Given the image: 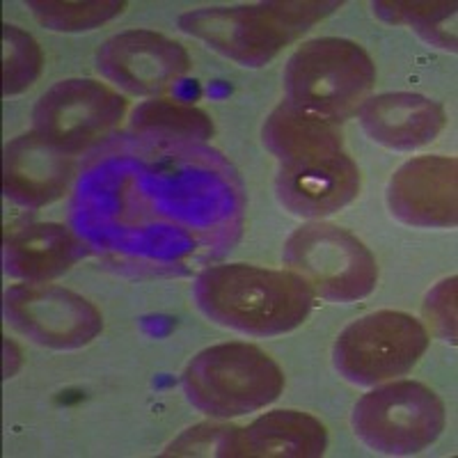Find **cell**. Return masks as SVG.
I'll return each instance as SVG.
<instances>
[{"label": "cell", "instance_id": "1", "mask_svg": "<svg viewBox=\"0 0 458 458\" xmlns=\"http://www.w3.org/2000/svg\"><path fill=\"white\" fill-rule=\"evenodd\" d=\"M193 298L208 321L248 337H277L301 328L314 310V293L292 271L255 264L204 268Z\"/></svg>", "mask_w": 458, "mask_h": 458}, {"label": "cell", "instance_id": "2", "mask_svg": "<svg viewBox=\"0 0 458 458\" xmlns=\"http://www.w3.org/2000/svg\"><path fill=\"white\" fill-rule=\"evenodd\" d=\"M337 0H273L257 5L199 7L179 16L188 37L241 67H264L284 47L298 42L326 16L339 10Z\"/></svg>", "mask_w": 458, "mask_h": 458}, {"label": "cell", "instance_id": "3", "mask_svg": "<svg viewBox=\"0 0 458 458\" xmlns=\"http://www.w3.org/2000/svg\"><path fill=\"white\" fill-rule=\"evenodd\" d=\"M282 83L286 104L342 124L369 99L376 85V64L358 42L317 37L292 53Z\"/></svg>", "mask_w": 458, "mask_h": 458}, {"label": "cell", "instance_id": "4", "mask_svg": "<svg viewBox=\"0 0 458 458\" xmlns=\"http://www.w3.org/2000/svg\"><path fill=\"white\" fill-rule=\"evenodd\" d=\"M284 371L255 344L229 342L199 351L182 374L188 403L211 420L264 411L284 392Z\"/></svg>", "mask_w": 458, "mask_h": 458}, {"label": "cell", "instance_id": "5", "mask_svg": "<svg viewBox=\"0 0 458 458\" xmlns=\"http://www.w3.org/2000/svg\"><path fill=\"white\" fill-rule=\"evenodd\" d=\"M282 261L314 298L328 302L362 301L378 284V264L365 241L323 220L293 229L282 245Z\"/></svg>", "mask_w": 458, "mask_h": 458}, {"label": "cell", "instance_id": "6", "mask_svg": "<svg viewBox=\"0 0 458 458\" xmlns=\"http://www.w3.org/2000/svg\"><path fill=\"white\" fill-rule=\"evenodd\" d=\"M355 436L383 456H412L436 443L447 424L443 399L417 380H390L367 392L351 415Z\"/></svg>", "mask_w": 458, "mask_h": 458}, {"label": "cell", "instance_id": "7", "mask_svg": "<svg viewBox=\"0 0 458 458\" xmlns=\"http://www.w3.org/2000/svg\"><path fill=\"white\" fill-rule=\"evenodd\" d=\"M428 342V330L420 318L378 310L355 318L339 333L333 365L353 386L376 387L411 374L427 353Z\"/></svg>", "mask_w": 458, "mask_h": 458}, {"label": "cell", "instance_id": "8", "mask_svg": "<svg viewBox=\"0 0 458 458\" xmlns=\"http://www.w3.org/2000/svg\"><path fill=\"white\" fill-rule=\"evenodd\" d=\"M126 99L94 79L57 81L39 97L32 126L39 138L67 157L99 145L124 120Z\"/></svg>", "mask_w": 458, "mask_h": 458}, {"label": "cell", "instance_id": "9", "mask_svg": "<svg viewBox=\"0 0 458 458\" xmlns=\"http://www.w3.org/2000/svg\"><path fill=\"white\" fill-rule=\"evenodd\" d=\"M3 312L16 333L55 351L83 349L104 328L97 305L48 282L10 286L3 298Z\"/></svg>", "mask_w": 458, "mask_h": 458}, {"label": "cell", "instance_id": "10", "mask_svg": "<svg viewBox=\"0 0 458 458\" xmlns=\"http://www.w3.org/2000/svg\"><path fill=\"white\" fill-rule=\"evenodd\" d=\"M94 67L122 92L158 99L186 79L193 60L170 37L133 28L108 37L94 55Z\"/></svg>", "mask_w": 458, "mask_h": 458}, {"label": "cell", "instance_id": "11", "mask_svg": "<svg viewBox=\"0 0 458 458\" xmlns=\"http://www.w3.org/2000/svg\"><path fill=\"white\" fill-rule=\"evenodd\" d=\"M362 174L344 151L280 163L276 198L296 218L323 220L349 207L360 195Z\"/></svg>", "mask_w": 458, "mask_h": 458}, {"label": "cell", "instance_id": "12", "mask_svg": "<svg viewBox=\"0 0 458 458\" xmlns=\"http://www.w3.org/2000/svg\"><path fill=\"white\" fill-rule=\"evenodd\" d=\"M458 158L417 157L387 183V207L399 223L424 229H454L458 223Z\"/></svg>", "mask_w": 458, "mask_h": 458}, {"label": "cell", "instance_id": "13", "mask_svg": "<svg viewBox=\"0 0 458 458\" xmlns=\"http://www.w3.org/2000/svg\"><path fill=\"white\" fill-rule=\"evenodd\" d=\"M362 131L394 151H412L431 145L447 126L443 104L417 92L376 94L358 110Z\"/></svg>", "mask_w": 458, "mask_h": 458}, {"label": "cell", "instance_id": "14", "mask_svg": "<svg viewBox=\"0 0 458 458\" xmlns=\"http://www.w3.org/2000/svg\"><path fill=\"white\" fill-rule=\"evenodd\" d=\"M328 449V428L302 411H271L248 427H234L225 458H318Z\"/></svg>", "mask_w": 458, "mask_h": 458}, {"label": "cell", "instance_id": "15", "mask_svg": "<svg viewBox=\"0 0 458 458\" xmlns=\"http://www.w3.org/2000/svg\"><path fill=\"white\" fill-rule=\"evenodd\" d=\"M73 177L72 157L35 131L5 145V195L19 207L44 208L67 193Z\"/></svg>", "mask_w": 458, "mask_h": 458}, {"label": "cell", "instance_id": "16", "mask_svg": "<svg viewBox=\"0 0 458 458\" xmlns=\"http://www.w3.org/2000/svg\"><path fill=\"white\" fill-rule=\"evenodd\" d=\"M83 255V245L64 225L35 223L7 234L3 264L10 277L48 282L67 273Z\"/></svg>", "mask_w": 458, "mask_h": 458}, {"label": "cell", "instance_id": "17", "mask_svg": "<svg viewBox=\"0 0 458 458\" xmlns=\"http://www.w3.org/2000/svg\"><path fill=\"white\" fill-rule=\"evenodd\" d=\"M261 142L280 163L344 151L342 126L282 101L261 126Z\"/></svg>", "mask_w": 458, "mask_h": 458}, {"label": "cell", "instance_id": "18", "mask_svg": "<svg viewBox=\"0 0 458 458\" xmlns=\"http://www.w3.org/2000/svg\"><path fill=\"white\" fill-rule=\"evenodd\" d=\"M129 129L154 140H208L216 133L211 114L202 108L161 97L133 108Z\"/></svg>", "mask_w": 458, "mask_h": 458}, {"label": "cell", "instance_id": "19", "mask_svg": "<svg viewBox=\"0 0 458 458\" xmlns=\"http://www.w3.org/2000/svg\"><path fill=\"white\" fill-rule=\"evenodd\" d=\"M374 14L394 26H408L431 47L456 53L458 5L449 0H378Z\"/></svg>", "mask_w": 458, "mask_h": 458}, {"label": "cell", "instance_id": "20", "mask_svg": "<svg viewBox=\"0 0 458 458\" xmlns=\"http://www.w3.org/2000/svg\"><path fill=\"white\" fill-rule=\"evenodd\" d=\"M28 10L53 32H85L113 21L126 10L124 0H30Z\"/></svg>", "mask_w": 458, "mask_h": 458}, {"label": "cell", "instance_id": "21", "mask_svg": "<svg viewBox=\"0 0 458 458\" xmlns=\"http://www.w3.org/2000/svg\"><path fill=\"white\" fill-rule=\"evenodd\" d=\"M44 69L42 47L30 32L21 28L3 26V92L16 97L39 81Z\"/></svg>", "mask_w": 458, "mask_h": 458}, {"label": "cell", "instance_id": "22", "mask_svg": "<svg viewBox=\"0 0 458 458\" xmlns=\"http://www.w3.org/2000/svg\"><path fill=\"white\" fill-rule=\"evenodd\" d=\"M422 314L437 339L456 344V276L433 286L427 293Z\"/></svg>", "mask_w": 458, "mask_h": 458}, {"label": "cell", "instance_id": "23", "mask_svg": "<svg viewBox=\"0 0 458 458\" xmlns=\"http://www.w3.org/2000/svg\"><path fill=\"white\" fill-rule=\"evenodd\" d=\"M232 431V424H198L183 431L177 440H172L163 456H220L225 458V447Z\"/></svg>", "mask_w": 458, "mask_h": 458}]
</instances>
